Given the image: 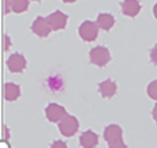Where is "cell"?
<instances>
[{
    "instance_id": "obj_1",
    "label": "cell",
    "mask_w": 157,
    "mask_h": 148,
    "mask_svg": "<svg viewBox=\"0 0 157 148\" xmlns=\"http://www.w3.org/2000/svg\"><path fill=\"white\" fill-rule=\"evenodd\" d=\"M89 58H90V62L93 63V64H96L98 67L106 66L107 63L110 62V59H111L110 51L104 46L93 47L92 50L89 51Z\"/></svg>"
},
{
    "instance_id": "obj_2",
    "label": "cell",
    "mask_w": 157,
    "mask_h": 148,
    "mask_svg": "<svg viewBox=\"0 0 157 148\" xmlns=\"http://www.w3.org/2000/svg\"><path fill=\"white\" fill-rule=\"evenodd\" d=\"M78 34L81 39L86 42H93L98 37V25L93 21H84L78 26Z\"/></svg>"
},
{
    "instance_id": "obj_3",
    "label": "cell",
    "mask_w": 157,
    "mask_h": 148,
    "mask_svg": "<svg viewBox=\"0 0 157 148\" xmlns=\"http://www.w3.org/2000/svg\"><path fill=\"white\" fill-rule=\"evenodd\" d=\"M78 130V121L73 115H67L64 119L59 122V131L64 136L75 135Z\"/></svg>"
},
{
    "instance_id": "obj_4",
    "label": "cell",
    "mask_w": 157,
    "mask_h": 148,
    "mask_svg": "<svg viewBox=\"0 0 157 148\" xmlns=\"http://www.w3.org/2000/svg\"><path fill=\"white\" fill-rule=\"evenodd\" d=\"M46 18H47V22H48V25H50L51 30H62V29H64L67 25L68 16L60 11H56L51 14H48Z\"/></svg>"
},
{
    "instance_id": "obj_5",
    "label": "cell",
    "mask_w": 157,
    "mask_h": 148,
    "mask_svg": "<svg viewBox=\"0 0 157 148\" xmlns=\"http://www.w3.org/2000/svg\"><path fill=\"white\" fill-rule=\"evenodd\" d=\"M46 117L50 122H60L67 117L66 109L58 103H48L46 107Z\"/></svg>"
},
{
    "instance_id": "obj_6",
    "label": "cell",
    "mask_w": 157,
    "mask_h": 148,
    "mask_svg": "<svg viewBox=\"0 0 157 148\" xmlns=\"http://www.w3.org/2000/svg\"><path fill=\"white\" fill-rule=\"evenodd\" d=\"M7 66L9 68L11 72H14V73H18V72H22L25 70L26 67V59L24 58L21 54H13L8 58L7 60Z\"/></svg>"
},
{
    "instance_id": "obj_7",
    "label": "cell",
    "mask_w": 157,
    "mask_h": 148,
    "mask_svg": "<svg viewBox=\"0 0 157 148\" xmlns=\"http://www.w3.org/2000/svg\"><path fill=\"white\" fill-rule=\"evenodd\" d=\"M32 30L33 33H36L38 37H47L48 34H50L51 32V28L50 25H48L47 22V18L45 17H37L36 20H34L33 25H32Z\"/></svg>"
},
{
    "instance_id": "obj_8",
    "label": "cell",
    "mask_w": 157,
    "mask_h": 148,
    "mask_svg": "<svg viewBox=\"0 0 157 148\" xmlns=\"http://www.w3.org/2000/svg\"><path fill=\"white\" fill-rule=\"evenodd\" d=\"M121 8H122V12H123L124 16L135 17L139 14L141 6L137 0H124V2L121 3Z\"/></svg>"
},
{
    "instance_id": "obj_9",
    "label": "cell",
    "mask_w": 157,
    "mask_h": 148,
    "mask_svg": "<svg viewBox=\"0 0 157 148\" xmlns=\"http://www.w3.org/2000/svg\"><path fill=\"white\" fill-rule=\"evenodd\" d=\"M105 140L109 143H114L118 140H122V129L118 125H109L104 131Z\"/></svg>"
},
{
    "instance_id": "obj_10",
    "label": "cell",
    "mask_w": 157,
    "mask_h": 148,
    "mask_svg": "<svg viewBox=\"0 0 157 148\" xmlns=\"http://www.w3.org/2000/svg\"><path fill=\"white\" fill-rule=\"evenodd\" d=\"M80 144L82 148H94L98 144V136L93 131L88 130L80 135Z\"/></svg>"
},
{
    "instance_id": "obj_11",
    "label": "cell",
    "mask_w": 157,
    "mask_h": 148,
    "mask_svg": "<svg viewBox=\"0 0 157 148\" xmlns=\"http://www.w3.org/2000/svg\"><path fill=\"white\" fill-rule=\"evenodd\" d=\"M98 91H100V93L104 97L106 98H110L115 95L117 92V84L110 80V79H107V80L100 83V87H98Z\"/></svg>"
},
{
    "instance_id": "obj_12",
    "label": "cell",
    "mask_w": 157,
    "mask_h": 148,
    "mask_svg": "<svg viewBox=\"0 0 157 148\" xmlns=\"http://www.w3.org/2000/svg\"><path fill=\"white\" fill-rule=\"evenodd\" d=\"M96 22H97L98 28H101V29H104V30L107 32V30H110V29L114 26L115 20L110 13H101V14H98Z\"/></svg>"
},
{
    "instance_id": "obj_13",
    "label": "cell",
    "mask_w": 157,
    "mask_h": 148,
    "mask_svg": "<svg viewBox=\"0 0 157 148\" xmlns=\"http://www.w3.org/2000/svg\"><path fill=\"white\" fill-rule=\"evenodd\" d=\"M4 96L7 101H16L20 97V87L14 83H7L4 87Z\"/></svg>"
},
{
    "instance_id": "obj_14",
    "label": "cell",
    "mask_w": 157,
    "mask_h": 148,
    "mask_svg": "<svg viewBox=\"0 0 157 148\" xmlns=\"http://www.w3.org/2000/svg\"><path fill=\"white\" fill-rule=\"evenodd\" d=\"M11 7H12L13 12L22 13V12H25L28 9L29 2H28V0H11Z\"/></svg>"
},
{
    "instance_id": "obj_15",
    "label": "cell",
    "mask_w": 157,
    "mask_h": 148,
    "mask_svg": "<svg viewBox=\"0 0 157 148\" xmlns=\"http://www.w3.org/2000/svg\"><path fill=\"white\" fill-rule=\"evenodd\" d=\"M148 95L151 98L157 101V80H153L148 85Z\"/></svg>"
},
{
    "instance_id": "obj_16",
    "label": "cell",
    "mask_w": 157,
    "mask_h": 148,
    "mask_svg": "<svg viewBox=\"0 0 157 148\" xmlns=\"http://www.w3.org/2000/svg\"><path fill=\"white\" fill-rule=\"evenodd\" d=\"M109 148H127V146L123 143V140H118V142H114V143H110Z\"/></svg>"
},
{
    "instance_id": "obj_17",
    "label": "cell",
    "mask_w": 157,
    "mask_h": 148,
    "mask_svg": "<svg viewBox=\"0 0 157 148\" xmlns=\"http://www.w3.org/2000/svg\"><path fill=\"white\" fill-rule=\"evenodd\" d=\"M151 60L157 66V45L151 50Z\"/></svg>"
},
{
    "instance_id": "obj_18",
    "label": "cell",
    "mask_w": 157,
    "mask_h": 148,
    "mask_svg": "<svg viewBox=\"0 0 157 148\" xmlns=\"http://www.w3.org/2000/svg\"><path fill=\"white\" fill-rule=\"evenodd\" d=\"M51 148H67V144L62 140H56L51 144Z\"/></svg>"
},
{
    "instance_id": "obj_19",
    "label": "cell",
    "mask_w": 157,
    "mask_h": 148,
    "mask_svg": "<svg viewBox=\"0 0 157 148\" xmlns=\"http://www.w3.org/2000/svg\"><path fill=\"white\" fill-rule=\"evenodd\" d=\"M11 0H4V13L11 12Z\"/></svg>"
},
{
    "instance_id": "obj_20",
    "label": "cell",
    "mask_w": 157,
    "mask_h": 148,
    "mask_svg": "<svg viewBox=\"0 0 157 148\" xmlns=\"http://www.w3.org/2000/svg\"><path fill=\"white\" fill-rule=\"evenodd\" d=\"M4 42H6V45H4V50H8L9 49V46H11V41H9V38H8V36H4Z\"/></svg>"
},
{
    "instance_id": "obj_21",
    "label": "cell",
    "mask_w": 157,
    "mask_h": 148,
    "mask_svg": "<svg viewBox=\"0 0 157 148\" xmlns=\"http://www.w3.org/2000/svg\"><path fill=\"white\" fill-rule=\"evenodd\" d=\"M152 115H153V119L157 122V105L153 107V110H152Z\"/></svg>"
},
{
    "instance_id": "obj_22",
    "label": "cell",
    "mask_w": 157,
    "mask_h": 148,
    "mask_svg": "<svg viewBox=\"0 0 157 148\" xmlns=\"http://www.w3.org/2000/svg\"><path fill=\"white\" fill-rule=\"evenodd\" d=\"M2 148H11V146H9L6 140H3L2 142Z\"/></svg>"
},
{
    "instance_id": "obj_23",
    "label": "cell",
    "mask_w": 157,
    "mask_h": 148,
    "mask_svg": "<svg viewBox=\"0 0 157 148\" xmlns=\"http://www.w3.org/2000/svg\"><path fill=\"white\" fill-rule=\"evenodd\" d=\"M3 132H4V138H8V129L6 126L3 127Z\"/></svg>"
},
{
    "instance_id": "obj_24",
    "label": "cell",
    "mask_w": 157,
    "mask_h": 148,
    "mask_svg": "<svg viewBox=\"0 0 157 148\" xmlns=\"http://www.w3.org/2000/svg\"><path fill=\"white\" fill-rule=\"evenodd\" d=\"M153 14H155V17L157 18V4H155V7H153Z\"/></svg>"
},
{
    "instance_id": "obj_25",
    "label": "cell",
    "mask_w": 157,
    "mask_h": 148,
    "mask_svg": "<svg viewBox=\"0 0 157 148\" xmlns=\"http://www.w3.org/2000/svg\"><path fill=\"white\" fill-rule=\"evenodd\" d=\"M64 3H73V2H76V0H63Z\"/></svg>"
},
{
    "instance_id": "obj_26",
    "label": "cell",
    "mask_w": 157,
    "mask_h": 148,
    "mask_svg": "<svg viewBox=\"0 0 157 148\" xmlns=\"http://www.w3.org/2000/svg\"><path fill=\"white\" fill-rule=\"evenodd\" d=\"M34 2H38V0H34Z\"/></svg>"
}]
</instances>
